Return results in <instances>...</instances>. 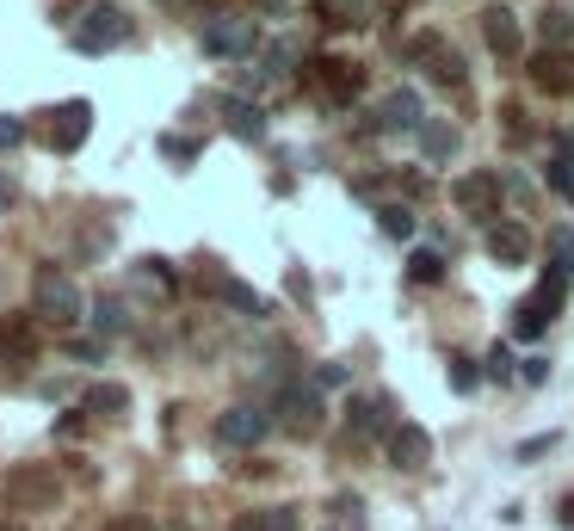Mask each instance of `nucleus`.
Listing matches in <instances>:
<instances>
[{
  "label": "nucleus",
  "mask_w": 574,
  "mask_h": 531,
  "mask_svg": "<svg viewBox=\"0 0 574 531\" xmlns=\"http://www.w3.org/2000/svg\"><path fill=\"white\" fill-rule=\"evenodd\" d=\"M13 198H19V192H13V180H0V204H13Z\"/></svg>",
  "instance_id": "37998d69"
},
{
  "label": "nucleus",
  "mask_w": 574,
  "mask_h": 531,
  "mask_svg": "<svg viewBox=\"0 0 574 531\" xmlns=\"http://www.w3.org/2000/svg\"><path fill=\"white\" fill-rule=\"evenodd\" d=\"M81 414H130V389L124 383H93L81 396Z\"/></svg>",
  "instance_id": "393cba45"
},
{
  "label": "nucleus",
  "mask_w": 574,
  "mask_h": 531,
  "mask_svg": "<svg viewBox=\"0 0 574 531\" xmlns=\"http://www.w3.org/2000/svg\"><path fill=\"white\" fill-rule=\"evenodd\" d=\"M476 383H482V365L476 359H451V389H457V396H470Z\"/></svg>",
  "instance_id": "2f4dec72"
},
{
  "label": "nucleus",
  "mask_w": 574,
  "mask_h": 531,
  "mask_svg": "<svg viewBox=\"0 0 574 531\" xmlns=\"http://www.w3.org/2000/svg\"><path fill=\"white\" fill-rule=\"evenodd\" d=\"M0 365L7 371L38 365V328H31V315H0Z\"/></svg>",
  "instance_id": "6e6552de"
},
{
  "label": "nucleus",
  "mask_w": 574,
  "mask_h": 531,
  "mask_svg": "<svg viewBox=\"0 0 574 531\" xmlns=\"http://www.w3.org/2000/svg\"><path fill=\"white\" fill-rule=\"evenodd\" d=\"M309 383H315V389H340V383H346V365H315Z\"/></svg>",
  "instance_id": "f704fd0d"
},
{
  "label": "nucleus",
  "mask_w": 574,
  "mask_h": 531,
  "mask_svg": "<svg viewBox=\"0 0 574 531\" xmlns=\"http://www.w3.org/2000/svg\"><path fill=\"white\" fill-rule=\"evenodd\" d=\"M544 180H550V192H556V198H568V204H574V130H562V136H556V155H550V167H544Z\"/></svg>",
  "instance_id": "412c9836"
},
{
  "label": "nucleus",
  "mask_w": 574,
  "mask_h": 531,
  "mask_svg": "<svg viewBox=\"0 0 574 531\" xmlns=\"http://www.w3.org/2000/svg\"><path fill=\"white\" fill-rule=\"evenodd\" d=\"M260 7H266V13H278V19H284V0H260Z\"/></svg>",
  "instance_id": "c03bdc74"
},
{
  "label": "nucleus",
  "mask_w": 574,
  "mask_h": 531,
  "mask_svg": "<svg viewBox=\"0 0 574 531\" xmlns=\"http://www.w3.org/2000/svg\"><path fill=\"white\" fill-rule=\"evenodd\" d=\"M105 531H155V519H149V513H118Z\"/></svg>",
  "instance_id": "c9c22d12"
},
{
  "label": "nucleus",
  "mask_w": 574,
  "mask_h": 531,
  "mask_svg": "<svg viewBox=\"0 0 574 531\" xmlns=\"http://www.w3.org/2000/svg\"><path fill=\"white\" fill-rule=\"evenodd\" d=\"M550 266L574 272V229H550Z\"/></svg>",
  "instance_id": "473e14b6"
},
{
  "label": "nucleus",
  "mask_w": 574,
  "mask_h": 531,
  "mask_svg": "<svg viewBox=\"0 0 574 531\" xmlns=\"http://www.w3.org/2000/svg\"><path fill=\"white\" fill-rule=\"evenodd\" d=\"M568 266H544V278H537V291L513 309V334L519 340H544L550 334V322H556V309H562V297H568Z\"/></svg>",
  "instance_id": "f03ea898"
},
{
  "label": "nucleus",
  "mask_w": 574,
  "mask_h": 531,
  "mask_svg": "<svg viewBox=\"0 0 574 531\" xmlns=\"http://www.w3.org/2000/svg\"><path fill=\"white\" fill-rule=\"evenodd\" d=\"M0 531H19V525H0Z\"/></svg>",
  "instance_id": "a18cd8bd"
},
{
  "label": "nucleus",
  "mask_w": 574,
  "mask_h": 531,
  "mask_svg": "<svg viewBox=\"0 0 574 531\" xmlns=\"http://www.w3.org/2000/svg\"><path fill=\"white\" fill-rule=\"evenodd\" d=\"M439 278H445V260L439 254H414L408 260V285H439Z\"/></svg>",
  "instance_id": "7c9ffc66"
},
{
  "label": "nucleus",
  "mask_w": 574,
  "mask_h": 531,
  "mask_svg": "<svg viewBox=\"0 0 574 531\" xmlns=\"http://www.w3.org/2000/svg\"><path fill=\"white\" fill-rule=\"evenodd\" d=\"M75 50H87V56H105V50H118V44H130V13L124 7H112V0H93V7L75 19Z\"/></svg>",
  "instance_id": "7ed1b4c3"
},
{
  "label": "nucleus",
  "mask_w": 574,
  "mask_h": 531,
  "mask_svg": "<svg viewBox=\"0 0 574 531\" xmlns=\"http://www.w3.org/2000/svg\"><path fill=\"white\" fill-rule=\"evenodd\" d=\"M31 309H38V322H50V328H75V322H87L81 285H75V278H68L62 266H44L38 278H31Z\"/></svg>",
  "instance_id": "f257e3e1"
},
{
  "label": "nucleus",
  "mask_w": 574,
  "mask_h": 531,
  "mask_svg": "<svg viewBox=\"0 0 574 531\" xmlns=\"http://www.w3.org/2000/svg\"><path fill=\"white\" fill-rule=\"evenodd\" d=\"M87 322H93L99 334H124V328H130V315H124V297H118V291L93 297V315H87Z\"/></svg>",
  "instance_id": "bb28decb"
},
{
  "label": "nucleus",
  "mask_w": 574,
  "mask_h": 531,
  "mask_svg": "<svg viewBox=\"0 0 574 531\" xmlns=\"http://www.w3.org/2000/svg\"><path fill=\"white\" fill-rule=\"evenodd\" d=\"M87 130H93V105L87 99H62L56 112H50V124H44V143L56 155H75L87 143Z\"/></svg>",
  "instance_id": "0eeeda50"
},
{
  "label": "nucleus",
  "mask_w": 574,
  "mask_h": 531,
  "mask_svg": "<svg viewBox=\"0 0 574 531\" xmlns=\"http://www.w3.org/2000/svg\"><path fill=\"white\" fill-rule=\"evenodd\" d=\"M383 130H414V136H420V99H414L408 87L383 99Z\"/></svg>",
  "instance_id": "b1692460"
},
{
  "label": "nucleus",
  "mask_w": 574,
  "mask_h": 531,
  "mask_svg": "<svg viewBox=\"0 0 574 531\" xmlns=\"http://www.w3.org/2000/svg\"><path fill=\"white\" fill-rule=\"evenodd\" d=\"M229 531H303V513L297 507H254V513H241Z\"/></svg>",
  "instance_id": "4be33fe9"
},
{
  "label": "nucleus",
  "mask_w": 574,
  "mask_h": 531,
  "mask_svg": "<svg viewBox=\"0 0 574 531\" xmlns=\"http://www.w3.org/2000/svg\"><path fill=\"white\" fill-rule=\"evenodd\" d=\"M408 62L426 68V81H439V87H463V56L439 38V31H420V38H408Z\"/></svg>",
  "instance_id": "423d86ee"
},
{
  "label": "nucleus",
  "mask_w": 574,
  "mask_h": 531,
  "mask_svg": "<svg viewBox=\"0 0 574 531\" xmlns=\"http://www.w3.org/2000/svg\"><path fill=\"white\" fill-rule=\"evenodd\" d=\"M309 81H315V93L328 99V105H352L358 93H365V68H358L352 56H315L309 62Z\"/></svg>",
  "instance_id": "39448f33"
},
{
  "label": "nucleus",
  "mask_w": 574,
  "mask_h": 531,
  "mask_svg": "<svg viewBox=\"0 0 574 531\" xmlns=\"http://www.w3.org/2000/svg\"><path fill=\"white\" fill-rule=\"evenodd\" d=\"M315 13L340 31H365V25L383 19V0H315Z\"/></svg>",
  "instance_id": "6ab92c4d"
},
{
  "label": "nucleus",
  "mask_w": 574,
  "mask_h": 531,
  "mask_svg": "<svg viewBox=\"0 0 574 531\" xmlns=\"http://www.w3.org/2000/svg\"><path fill=\"white\" fill-rule=\"evenodd\" d=\"M161 155L167 161H198V143L192 136H161Z\"/></svg>",
  "instance_id": "72a5a7b5"
},
{
  "label": "nucleus",
  "mask_w": 574,
  "mask_h": 531,
  "mask_svg": "<svg viewBox=\"0 0 574 531\" xmlns=\"http://www.w3.org/2000/svg\"><path fill=\"white\" fill-rule=\"evenodd\" d=\"M297 62H303V50H297L291 38H278V44H266V50H260L254 81H260V87H272V81H291V75H297Z\"/></svg>",
  "instance_id": "aec40b11"
},
{
  "label": "nucleus",
  "mask_w": 574,
  "mask_h": 531,
  "mask_svg": "<svg viewBox=\"0 0 574 531\" xmlns=\"http://www.w3.org/2000/svg\"><path fill=\"white\" fill-rule=\"evenodd\" d=\"M494 198H500V180H494V173H463V180L451 186V204L470 210V217H488V223H494Z\"/></svg>",
  "instance_id": "dca6fc26"
},
{
  "label": "nucleus",
  "mask_w": 574,
  "mask_h": 531,
  "mask_svg": "<svg viewBox=\"0 0 574 531\" xmlns=\"http://www.w3.org/2000/svg\"><path fill=\"white\" fill-rule=\"evenodd\" d=\"M383 451H389V464H396V470H426V464H433V433L414 427V420H402V427L383 439Z\"/></svg>",
  "instance_id": "9b49d317"
},
{
  "label": "nucleus",
  "mask_w": 574,
  "mask_h": 531,
  "mask_svg": "<svg viewBox=\"0 0 574 531\" xmlns=\"http://www.w3.org/2000/svg\"><path fill=\"white\" fill-rule=\"evenodd\" d=\"M482 38H488V50H494L500 62H513V56L525 50V25H519L513 7H488V13H482Z\"/></svg>",
  "instance_id": "f8f14e48"
},
{
  "label": "nucleus",
  "mask_w": 574,
  "mask_h": 531,
  "mask_svg": "<svg viewBox=\"0 0 574 531\" xmlns=\"http://www.w3.org/2000/svg\"><path fill=\"white\" fill-rule=\"evenodd\" d=\"M198 285L217 297V303H235L241 315H266V297H260V291H247L241 278H229L223 266H204V272H198Z\"/></svg>",
  "instance_id": "2eb2a0df"
},
{
  "label": "nucleus",
  "mask_w": 574,
  "mask_h": 531,
  "mask_svg": "<svg viewBox=\"0 0 574 531\" xmlns=\"http://www.w3.org/2000/svg\"><path fill=\"white\" fill-rule=\"evenodd\" d=\"M328 531H365V501H358V494H340V501H334V519H328Z\"/></svg>",
  "instance_id": "c85d7f7f"
},
{
  "label": "nucleus",
  "mask_w": 574,
  "mask_h": 531,
  "mask_svg": "<svg viewBox=\"0 0 574 531\" xmlns=\"http://www.w3.org/2000/svg\"><path fill=\"white\" fill-rule=\"evenodd\" d=\"M223 118H229V130L241 136V143H260L266 136V112L254 99H223Z\"/></svg>",
  "instance_id": "5701e85b"
},
{
  "label": "nucleus",
  "mask_w": 574,
  "mask_h": 531,
  "mask_svg": "<svg viewBox=\"0 0 574 531\" xmlns=\"http://www.w3.org/2000/svg\"><path fill=\"white\" fill-rule=\"evenodd\" d=\"M488 371H494V377H513V352L494 346V352H488Z\"/></svg>",
  "instance_id": "58836bf2"
},
{
  "label": "nucleus",
  "mask_w": 574,
  "mask_h": 531,
  "mask_svg": "<svg viewBox=\"0 0 574 531\" xmlns=\"http://www.w3.org/2000/svg\"><path fill=\"white\" fill-rule=\"evenodd\" d=\"M377 223H383V235L408 241V235H414V210H408V204H377Z\"/></svg>",
  "instance_id": "c756f323"
},
{
  "label": "nucleus",
  "mask_w": 574,
  "mask_h": 531,
  "mask_svg": "<svg viewBox=\"0 0 574 531\" xmlns=\"http://www.w3.org/2000/svg\"><path fill=\"white\" fill-rule=\"evenodd\" d=\"M544 451H556V433H544V439H525V445H519V464H525V457H544Z\"/></svg>",
  "instance_id": "4c0bfd02"
},
{
  "label": "nucleus",
  "mask_w": 574,
  "mask_h": 531,
  "mask_svg": "<svg viewBox=\"0 0 574 531\" xmlns=\"http://www.w3.org/2000/svg\"><path fill=\"white\" fill-rule=\"evenodd\" d=\"M278 414H284V427L309 433L321 420V389L315 383H278Z\"/></svg>",
  "instance_id": "4468645a"
},
{
  "label": "nucleus",
  "mask_w": 574,
  "mask_h": 531,
  "mask_svg": "<svg viewBox=\"0 0 574 531\" xmlns=\"http://www.w3.org/2000/svg\"><path fill=\"white\" fill-rule=\"evenodd\" d=\"M562 525H574V494H562V513H556Z\"/></svg>",
  "instance_id": "79ce46f5"
},
{
  "label": "nucleus",
  "mask_w": 574,
  "mask_h": 531,
  "mask_svg": "<svg viewBox=\"0 0 574 531\" xmlns=\"http://www.w3.org/2000/svg\"><path fill=\"white\" fill-rule=\"evenodd\" d=\"M420 149H426V161H451L457 155V130L439 124V118H426L420 124Z\"/></svg>",
  "instance_id": "cd10ccee"
},
{
  "label": "nucleus",
  "mask_w": 574,
  "mask_h": 531,
  "mask_svg": "<svg viewBox=\"0 0 574 531\" xmlns=\"http://www.w3.org/2000/svg\"><path fill=\"white\" fill-rule=\"evenodd\" d=\"M482 247H488V260H500V266H525L531 260V229L525 223H488V235H482Z\"/></svg>",
  "instance_id": "ddd939ff"
},
{
  "label": "nucleus",
  "mask_w": 574,
  "mask_h": 531,
  "mask_svg": "<svg viewBox=\"0 0 574 531\" xmlns=\"http://www.w3.org/2000/svg\"><path fill=\"white\" fill-rule=\"evenodd\" d=\"M7 494H13V507H56V501H62V482H56L44 464H31V470L19 464V470L7 476Z\"/></svg>",
  "instance_id": "9d476101"
},
{
  "label": "nucleus",
  "mask_w": 574,
  "mask_h": 531,
  "mask_svg": "<svg viewBox=\"0 0 574 531\" xmlns=\"http://www.w3.org/2000/svg\"><path fill=\"white\" fill-rule=\"evenodd\" d=\"M272 433V414L266 408H229L223 420H217V439L223 445H260Z\"/></svg>",
  "instance_id": "f3484780"
},
{
  "label": "nucleus",
  "mask_w": 574,
  "mask_h": 531,
  "mask_svg": "<svg viewBox=\"0 0 574 531\" xmlns=\"http://www.w3.org/2000/svg\"><path fill=\"white\" fill-rule=\"evenodd\" d=\"M25 143V124L19 118H0V149H19Z\"/></svg>",
  "instance_id": "e433bc0d"
},
{
  "label": "nucleus",
  "mask_w": 574,
  "mask_h": 531,
  "mask_svg": "<svg viewBox=\"0 0 574 531\" xmlns=\"http://www.w3.org/2000/svg\"><path fill=\"white\" fill-rule=\"evenodd\" d=\"M254 50H260L254 19H241V13H217V19H204V56H217V62H241V56H254Z\"/></svg>",
  "instance_id": "20e7f679"
},
{
  "label": "nucleus",
  "mask_w": 574,
  "mask_h": 531,
  "mask_svg": "<svg viewBox=\"0 0 574 531\" xmlns=\"http://www.w3.org/2000/svg\"><path fill=\"white\" fill-rule=\"evenodd\" d=\"M525 68L544 93H574V50H537Z\"/></svg>",
  "instance_id": "a211bd4d"
},
{
  "label": "nucleus",
  "mask_w": 574,
  "mask_h": 531,
  "mask_svg": "<svg viewBox=\"0 0 574 531\" xmlns=\"http://www.w3.org/2000/svg\"><path fill=\"white\" fill-rule=\"evenodd\" d=\"M519 377H525V383L537 389V383H544V377H550V359H525V371H519Z\"/></svg>",
  "instance_id": "ea45409f"
},
{
  "label": "nucleus",
  "mask_w": 574,
  "mask_h": 531,
  "mask_svg": "<svg viewBox=\"0 0 574 531\" xmlns=\"http://www.w3.org/2000/svg\"><path fill=\"white\" fill-rule=\"evenodd\" d=\"M537 38H544V50H574V13H562V7L537 13Z\"/></svg>",
  "instance_id": "a878e982"
},
{
  "label": "nucleus",
  "mask_w": 574,
  "mask_h": 531,
  "mask_svg": "<svg viewBox=\"0 0 574 531\" xmlns=\"http://www.w3.org/2000/svg\"><path fill=\"white\" fill-rule=\"evenodd\" d=\"M346 427H352V439H377V433L389 439L402 420H396V402H389V396H358L346 408Z\"/></svg>",
  "instance_id": "1a4fd4ad"
},
{
  "label": "nucleus",
  "mask_w": 574,
  "mask_h": 531,
  "mask_svg": "<svg viewBox=\"0 0 574 531\" xmlns=\"http://www.w3.org/2000/svg\"><path fill=\"white\" fill-rule=\"evenodd\" d=\"M68 359H99V340H68Z\"/></svg>",
  "instance_id": "a19ab883"
}]
</instances>
